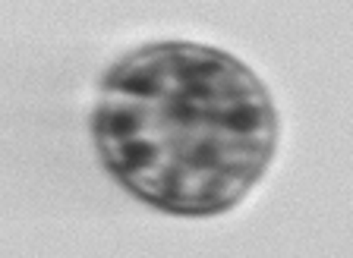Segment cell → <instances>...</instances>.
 I'll use <instances>...</instances> for the list:
<instances>
[{
	"instance_id": "6da1fadb",
	"label": "cell",
	"mask_w": 353,
	"mask_h": 258,
	"mask_svg": "<svg viewBox=\"0 0 353 258\" xmlns=\"http://www.w3.org/2000/svg\"><path fill=\"white\" fill-rule=\"evenodd\" d=\"M92 129L108 170L142 202L174 214H218L265 173L278 114L236 57L164 41L104 76Z\"/></svg>"
}]
</instances>
